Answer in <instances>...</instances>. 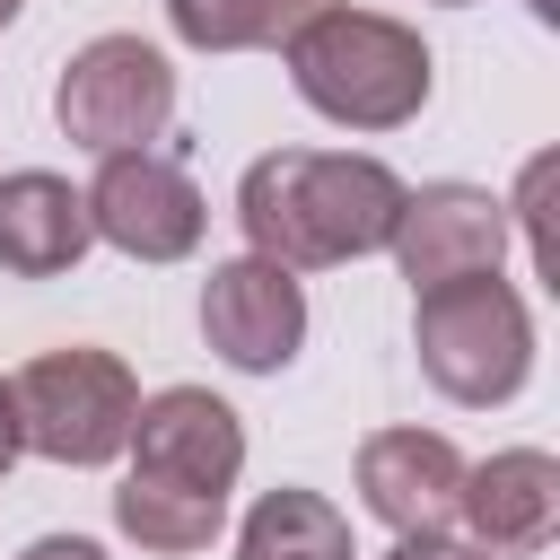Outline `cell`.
I'll return each mask as SVG.
<instances>
[{
	"mask_svg": "<svg viewBox=\"0 0 560 560\" xmlns=\"http://www.w3.org/2000/svg\"><path fill=\"white\" fill-rule=\"evenodd\" d=\"M385 254L402 262L411 289L481 280V271H499V254H508V201L481 192V184H420V192H402Z\"/></svg>",
	"mask_w": 560,
	"mask_h": 560,
	"instance_id": "obj_7",
	"label": "cell"
},
{
	"mask_svg": "<svg viewBox=\"0 0 560 560\" xmlns=\"http://www.w3.org/2000/svg\"><path fill=\"white\" fill-rule=\"evenodd\" d=\"M18 560H105V551H96L88 534H44V542H26Z\"/></svg>",
	"mask_w": 560,
	"mask_h": 560,
	"instance_id": "obj_18",
	"label": "cell"
},
{
	"mask_svg": "<svg viewBox=\"0 0 560 560\" xmlns=\"http://www.w3.org/2000/svg\"><path fill=\"white\" fill-rule=\"evenodd\" d=\"M52 122L70 149L88 158H122V149H149L166 122H175V70L158 44L140 35H96L61 61V88H52Z\"/></svg>",
	"mask_w": 560,
	"mask_h": 560,
	"instance_id": "obj_5",
	"label": "cell"
},
{
	"mask_svg": "<svg viewBox=\"0 0 560 560\" xmlns=\"http://www.w3.org/2000/svg\"><path fill=\"white\" fill-rule=\"evenodd\" d=\"M534 18H551V0H534Z\"/></svg>",
	"mask_w": 560,
	"mask_h": 560,
	"instance_id": "obj_21",
	"label": "cell"
},
{
	"mask_svg": "<svg viewBox=\"0 0 560 560\" xmlns=\"http://www.w3.org/2000/svg\"><path fill=\"white\" fill-rule=\"evenodd\" d=\"M18 455H26V438H18V394L0 385V472H9Z\"/></svg>",
	"mask_w": 560,
	"mask_h": 560,
	"instance_id": "obj_19",
	"label": "cell"
},
{
	"mask_svg": "<svg viewBox=\"0 0 560 560\" xmlns=\"http://www.w3.org/2000/svg\"><path fill=\"white\" fill-rule=\"evenodd\" d=\"M402 175L385 158H341V149H271L245 166L236 184V219L245 245L280 271H324V262H359L394 236L402 210Z\"/></svg>",
	"mask_w": 560,
	"mask_h": 560,
	"instance_id": "obj_1",
	"label": "cell"
},
{
	"mask_svg": "<svg viewBox=\"0 0 560 560\" xmlns=\"http://www.w3.org/2000/svg\"><path fill=\"white\" fill-rule=\"evenodd\" d=\"M438 9H464V0H438Z\"/></svg>",
	"mask_w": 560,
	"mask_h": 560,
	"instance_id": "obj_22",
	"label": "cell"
},
{
	"mask_svg": "<svg viewBox=\"0 0 560 560\" xmlns=\"http://www.w3.org/2000/svg\"><path fill=\"white\" fill-rule=\"evenodd\" d=\"M18 394V438L52 464H114L131 446V420H140V385L114 350H44L9 376Z\"/></svg>",
	"mask_w": 560,
	"mask_h": 560,
	"instance_id": "obj_4",
	"label": "cell"
},
{
	"mask_svg": "<svg viewBox=\"0 0 560 560\" xmlns=\"http://www.w3.org/2000/svg\"><path fill=\"white\" fill-rule=\"evenodd\" d=\"M411 350H420V376H429L446 402L490 411V402H508V394L534 376V315H525V298H516L499 271L446 280V289H420Z\"/></svg>",
	"mask_w": 560,
	"mask_h": 560,
	"instance_id": "obj_3",
	"label": "cell"
},
{
	"mask_svg": "<svg viewBox=\"0 0 560 560\" xmlns=\"http://www.w3.org/2000/svg\"><path fill=\"white\" fill-rule=\"evenodd\" d=\"M551 175H560V158L542 149V158H525V175H516V201H508V219H525V245H534V271L551 280L560 262H551V219H542V201H551Z\"/></svg>",
	"mask_w": 560,
	"mask_h": 560,
	"instance_id": "obj_16",
	"label": "cell"
},
{
	"mask_svg": "<svg viewBox=\"0 0 560 560\" xmlns=\"http://www.w3.org/2000/svg\"><path fill=\"white\" fill-rule=\"evenodd\" d=\"M114 525H122L140 551H166V560H184V551H210V542H219V525H228V499H210V490H175V481H149V472H131V481L114 490Z\"/></svg>",
	"mask_w": 560,
	"mask_h": 560,
	"instance_id": "obj_14",
	"label": "cell"
},
{
	"mask_svg": "<svg viewBox=\"0 0 560 560\" xmlns=\"http://www.w3.org/2000/svg\"><path fill=\"white\" fill-rule=\"evenodd\" d=\"M131 472L228 499L236 472H245V420H236L210 385H166V394H149L140 420H131Z\"/></svg>",
	"mask_w": 560,
	"mask_h": 560,
	"instance_id": "obj_9",
	"label": "cell"
},
{
	"mask_svg": "<svg viewBox=\"0 0 560 560\" xmlns=\"http://www.w3.org/2000/svg\"><path fill=\"white\" fill-rule=\"evenodd\" d=\"M236 560H359L350 516L315 490H262L254 516L236 525Z\"/></svg>",
	"mask_w": 560,
	"mask_h": 560,
	"instance_id": "obj_13",
	"label": "cell"
},
{
	"mask_svg": "<svg viewBox=\"0 0 560 560\" xmlns=\"http://www.w3.org/2000/svg\"><path fill=\"white\" fill-rule=\"evenodd\" d=\"M324 9H341V0H166V26L192 52H254V44H289Z\"/></svg>",
	"mask_w": 560,
	"mask_h": 560,
	"instance_id": "obj_15",
	"label": "cell"
},
{
	"mask_svg": "<svg viewBox=\"0 0 560 560\" xmlns=\"http://www.w3.org/2000/svg\"><path fill=\"white\" fill-rule=\"evenodd\" d=\"M88 228L131 254V262H184L210 228L201 210V184L158 158V149H122V158H96V184H88Z\"/></svg>",
	"mask_w": 560,
	"mask_h": 560,
	"instance_id": "obj_6",
	"label": "cell"
},
{
	"mask_svg": "<svg viewBox=\"0 0 560 560\" xmlns=\"http://www.w3.org/2000/svg\"><path fill=\"white\" fill-rule=\"evenodd\" d=\"M455 516L472 525L464 542H481V551H542L560 534V464L542 446H508L490 464H464Z\"/></svg>",
	"mask_w": 560,
	"mask_h": 560,
	"instance_id": "obj_11",
	"label": "cell"
},
{
	"mask_svg": "<svg viewBox=\"0 0 560 560\" xmlns=\"http://www.w3.org/2000/svg\"><path fill=\"white\" fill-rule=\"evenodd\" d=\"M18 9H26V0H0V26H9V18H18Z\"/></svg>",
	"mask_w": 560,
	"mask_h": 560,
	"instance_id": "obj_20",
	"label": "cell"
},
{
	"mask_svg": "<svg viewBox=\"0 0 560 560\" xmlns=\"http://www.w3.org/2000/svg\"><path fill=\"white\" fill-rule=\"evenodd\" d=\"M385 560H499V551H481V542H464V534H402Z\"/></svg>",
	"mask_w": 560,
	"mask_h": 560,
	"instance_id": "obj_17",
	"label": "cell"
},
{
	"mask_svg": "<svg viewBox=\"0 0 560 560\" xmlns=\"http://www.w3.org/2000/svg\"><path fill=\"white\" fill-rule=\"evenodd\" d=\"M88 245H96L88 192H70V184L44 175V166L0 175V271H9V280H52V271H70Z\"/></svg>",
	"mask_w": 560,
	"mask_h": 560,
	"instance_id": "obj_12",
	"label": "cell"
},
{
	"mask_svg": "<svg viewBox=\"0 0 560 560\" xmlns=\"http://www.w3.org/2000/svg\"><path fill=\"white\" fill-rule=\"evenodd\" d=\"M289 88L324 114V122H350V131H394L429 105V44L402 26V18H376V9H324L315 26H298L289 44Z\"/></svg>",
	"mask_w": 560,
	"mask_h": 560,
	"instance_id": "obj_2",
	"label": "cell"
},
{
	"mask_svg": "<svg viewBox=\"0 0 560 560\" xmlns=\"http://www.w3.org/2000/svg\"><path fill=\"white\" fill-rule=\"evenodd\" d=\"M201 332L228 368L245 376H280L306 341V289L298 271L262 262V254H236V262H210L201 280Z\"/></svg>",
	"mask_w": 560,
	"mask_h": 560,
	"instance_id": "obj_8",
	"label": "cell"
},
{
	"mask_svg": "<svg viewBox=\"0 0 560 560\" xmlns=\"http://www.w3.org/2000/svg\"><path fill=\"white\" fill-rule=\"evenodd\" d=\"M359 499L394 534H446L464 499V455L438 429H376L359 446Z\"/></svg>",
	"mask_w": 560,
	"mask_h": 560,
	"instance_id": "obj_10",
	"label": "cell"
}]
</instances>
